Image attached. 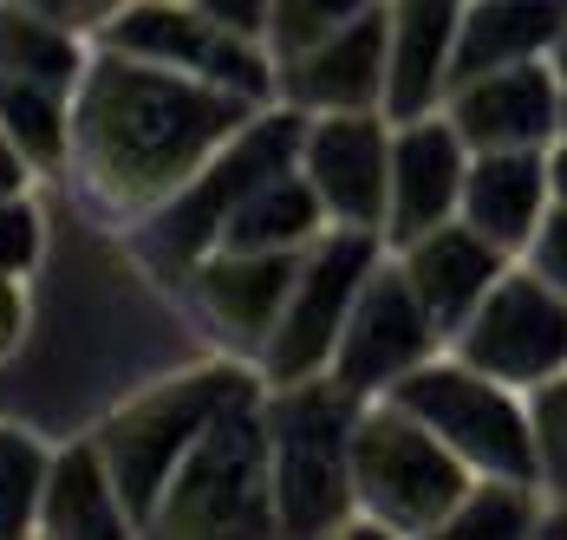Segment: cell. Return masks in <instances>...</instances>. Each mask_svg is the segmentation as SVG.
<instances>
[{"label":"cell","mask_w":567,"mask_h":540,"mask_svg":"<svg viewBox=\"0 0 567 540\" xmlns=\"http://www.w3.org/2000/svg\"><path fill=\"white\" fill-rule=\"evenodd\" d=\"M255 111H261L255 98L223 92L196 72L117 53V46H92V65L72 92V163L65 169L99 216L144 221Z\"/></svg>","instance_id":"1"},{"label":"cell","mask_w":567,"mask_h":540,"mask_svg":"<svg viewBox=\"0 0 567 540\" xmlns=\"http://www.w3.org/2000/svg\"><path fill=\"white\" fill-rule=\"evenodd\" d=\"M261 391H268L261 365L216 359V365H196V372H183V378L131 397L124 411H112V417L99 424V449H105V469H112L131 528H151V515H157L171 476L183 469V456L196 449V436L209 430L228 404H248V397H261Z\"/></svg>","instance_id":"2"},{"label":"cell","mask_w":567,"mask_h":540,"mask_svg":"<svg viewBox=\"0 0 567 540\" xmlns=\"http://www.w3.org/2000/svg\"><path fill=\"white\" fill-rule=\"evenodd\" d=\"M268 456H275V521L281 534H340L359 515L352 501V430L359 397L333 372L268 384Z\"/></svg>","instance_id":"3"},{"label":"cell","mask_w":567,"mask_h":540,"mask_svg":"<svg viewBox=\"0 0 567 540\" xmlns=\"http://www.w3.org/2000/svg\"><path fill=\"white\" fill-rule=\"evenodd\" d=\"M300 131H307V111L261 105L176 196H164L151 216L137 221V255L157 273H183V280H189V268L223 241L228 216H235L268 176H281V169L300 163Z\"/></svg>","instance_id":"4"},{"label":"cell","mask_w":567,"mask_h":540,"mask_svg":"<svg viewBox=\"0 0 567 540\" xmlns=\"http://www.w3.org/2000/svg\"><path fill=\"white\" fill-rule=\"evenodd\" d=\"M476 469L456 456L431 424L398 411L392 397H372L352 430V501L385 534H444Z\"/></svg>","instance_id":"5"},{"label":"cell","mask_w":567,"mask_h":540,"mask_svg":"<svg viewBox=\"0 0 567 540\" xmlns=\"http://www.w3.org/2000/svg\"><path fill=\"white\" fill-rule=\"evenodd\" d=\"M268 397V391H261ZM261 397L228 404L171 476L144 534H281L275 521V456Z\"/></svg>","instance_id":"6"},{"label":"cell","mask_w":567,"mask_h":540,"mask_svg":"<svg viewBox=\"0 0 567 540\" xmlns=\"http://www.w3.org/2000/svg\"><path fill=\"white\" fill-rule=\"evenodd\" d=\"M509 391L515 384L489 378V372H476V365H463V359H424V365L404 372L385 397H392L398 411H411L417 424H431L476 476L542 482L528 404H515Z\"/></svg>","instance_id":"7"},{"label":"cell","mask_w":567,"mask_h":540,"mask_svg":"<svg viewBox=\"0 0 567 540\" xmlns=\"http://www.w3.org/2000/svg\"><path fill=\"white\" fill-rule=\"evenodd\" d=\"M385 261V235L379 228H346L333 221L307 255H300V273H293V293L281 307V325L268 332L261 345V378L268 384H293L313 378L333 365V345H340V325L365 287V273Z\"/></svg>","instance_id":"8"},{"label":"cell","mask_w":567,"mask_h":540,"mask_svg":"<svg viewBox=\"0 0 567 540\" xmlns=\"http://www.w3.org/2000/svg\"><path fill=\"white\" fill-rule=\"evenodd\" d=\"M99 46L157 59V65L196 72V79H209L223 92H241L255 105H275V53H268V40H248L223 20H209L196 0H131L124 13H112L99 27Z\"/></svg>","instance_id":"9"},{"label":"cell","mask_w":567,"mask_h":540,"mask_svg":"<svg viewBox=\"0 0 567 540\" xmlns=\"http://www.w3.org/2000/svg\"><path fill=\"white\" fill-rule=\"evenodd\" d=\"M456 359L503 384H548L567 372V293L535 268H503V280L456 325Z\"/></svg>","instance_id":"10"},{"label":"cell","mask_w":567,"mask_h":540,"mask_svg":"<svg viewBox=\"0 0 567 540\" xmlns=\"http://www.w3.org/2000/svg\"><path fill=\"white\" fill-rule=\"evenodd\" d=\"M437 339H444V332H437L431 313L417 307V293H411V280L398 273V261H379V268L365 273L352 313H346L327 372H333L359 404H372V397H385L404 372H417L424 359H437Z\"/></svg>","instance_id":"11"},{"label":"cell","mask_w":567,"mask_h":540,"mask_svg":"<svg viewBox=\"0 0 567 540\" xmlns=\"http://www.w3.org/2000/svg\"><path fill=\"white\" fill-rule=\"evenodd\" d=\"M300 169L327 216L346 228H379L392 209V117L385 111H320L300 131Z\"/></svg>","instance_id":"12"},{"label":"cell","mask_w":567,"mask_h":540,"mask_svg":"<svg viewBox=\"0 0 567 540\" xmlns=\"http://www.w3.org/2000/svg\"><path fill=\"white\" fill-rule=\"evenodd\" d=\"M385 72H392V13L385 0L346 20L340 33L313 40L307 53L275 59V105L307 117L320 111H385Z\"/></svg>","instance_id":"13"},{"label":"cell","mask_w":567,"mask_h":540,"mask_svg":"<svg viewBox=\"0 0 567 540\" xmlns=\"http://www.w3.org/2000/svg\"><path fill=\"white\" fill-rule=\"evenodd\" d=\"M444 117L470 150H542L561 131V72L515 59L444 92Z\"/></svg>","instance_id":"14"},{"label":"cell","mask_w":567,"mask_h":540,"mask_svg":"<svg viewBox=\"0 0 567 540\" xmlns=\"http://www.w3.org/2000/svg\"><path fill=\"white\" fill-rule=\"evenodd\" d=\"M300 255H307V248H268V255H248V248H209V255L189 268V293H196V307L209 313V325L223 332L235 352L261 359L268 332L281 325L287 293H293Z\"/></svg>","instance_id":"15"},{"label":"cell","mask_w":567,"mask_h":540,"mask_svg":"<svg viewBox=\"0 0 567 540\" xmlns=\"http://www.w3.org/2000/svg\"><path fill=\"white\" fill-rule=\"evenodd\" d=\"M463 176H470V144L456 137L451 117L424 111L392 124V209H385V248L417 241L424 228L451 221L463 209Z\"/></svg>","instance_id":"16"},{"label":"cell","mask_w":567,"mask_h":540,"mask_svg":"<svg viewBox=\"0 0 567 540\" xmlns=\"http://www.w3.org/2000/svg\"><path fill=\"white\" fill-rule=\"evenodd\" d=\"M392 255H398V273H404L411 293H417V307L431 313L437 332H451V339H456V325L476 313V300L503 280V248L483 241L463 216L424 228L417 241H404Z\"/></svg>","instance_id":"17"},{"label":"cell","mask_w":567,"mask_h":540,"mask_svg":"<svg viewBox=\"0 0 567 540\" xmlns=\"http://www.w3.org/2000/svg\"><path fill=\"white\" fill-rule=\"evenodd\" d=\"M392 13V72H385V117H424L444 111L451 92V53L463 0H385Z\"/></svg>","instance_id":"18"},{"label":"cell","mask_w":567,"mask_h":540,"mask_svg":"<svg viewBox=\"0 0 567 540\" xmlns=\"http://www.w3.org/2000/svg\"><path fill=\"white\" fill-rule=\"evenodd\" d=\"M548 157L542 150H476L470 176H463V221L496 241L503 255L528 248L535 228L548 216Z\"/></svg>","instance_id":"19"},{"label":"cell","mask_w":567,"mask_h":540,"mask_svg":"<svg viewBox=\"0 0 567 540\" xmlns=\"http://www.w3.org/2000/svg\"><path fill=\"white\" fill-rule=\"evenodd\" d=\"M567 33V0H463L451 85L515 59H548Z\"/></svg>","instance_id":"20"},{"label":"cell","mask_w":567,"mask_h":540,"mask_svg":"<svg viewBox=\"0 0 567 540\" xmlns=\"http://www.w3.org/2000/svg\"><path fill=\"white\" fill-rule=\"evenodd\" d=\"M33 534H53V540H105V534H137L124 501H117V482L105 469V449L99 436H79L53 449L47 463V488H40V521Z\"/></svg>","instance_id":"21"},{"label":"cell","mask_w":567,"mask_h":540,"mask_svg":"<svg viewBox=\"0 0 567 540\" xmlns=\"http://www.w3.org/2000/svg\"><path fill=\"white\" fill-rule=\"evenodd\" d=\"M92 33L53 20L27 0H0V72L7 79H33V85H53V92H79L85 65H92Z\"/></svg>","instance_id":"22"},{"label":"cell","mask_w":567,"mask_h":540,"mask_svg":"<svg viewBox=\"0 0 567 540\" xmlns=\"http://www.w3.org/2000/svg\"><path fill=\"white\" fill-rule=\"evenodd\" d=\"M327 228H333V216H327L320 189H313L307 169L293 163L281 176H268V183L228 216L216 248H248V255H268V248H313Z\"/></svg>","instance_id":"23"},{"label":"cell","mask_w":567,"mask_h":540,"mask_svg":"<svg viewBox=\"0 0 567 540\" xmlns=\"http://www.w3.org/2000/svg\"><path fill=\"white\" fill-rule=\"evenodd\" d=\"M0 131L33 163V176H59L72 163V92L0 72Z\"/></svg>","instance_id":"24"},{"label":"cell","mask_w":567,"mask_h":540,"mask_svg":"<svg viewBox=\"0 0 567 540\" xmlns=\"http://www.w3.org/2000/svg\"><path fill=\"white\" fill-rule=\"evenodd\" d=\"M542 482H515V476H476L470 495H463V508L451 515V528L444 534H542Z\"/></svg>","instance_id":"25"},{"label":"cell","mask_w":567,"mask_h":540,"mask_svg":"<svg viewBox=\"0 0 567 540\" xmlns=\"http://www.w3.org/2000/svg\"><path fill=\"white\" fill-rule=\"evenodd\" d=\"M47 449L33 443L27 430L0 424V540L33 534L40 521V488H47Z\"/></svg>","instance_id":"26"},{"label":"cell","mask_w":567,"mask_h":540,"mask_svg":"<svg viewBox=\"0 0 567 540\" xmlns=\"http://www.w3.org/2000/svg\"><path fill=\"white\" fill-rule=\"evenodd\" d=\"M365 7H379V0H275V20H268V53H275V59L307 53L313 40L340 33L346 20H359Z\"/></svg>","instance_id":"27"},{"label":"cell","mask_w":567,"mask_h":540,"mask_svg":"<svg viewBox=\"0 0 567 540\" xmlns=\"http://www.w3.org/2000/svg\"><path fill=\"white\" fill-rule=\"evenodd\" d=\"M528 424H535V463H542V488L567 501V372L535 384L528 397Z\"/></svg>","instance_id":"28"},{"label":"cell","mask_w":567,"mask_h":540,"mask_svg":"<svg viewBox=\"0 0 567 540\" xmlns=\"http://www.w3.org/2000/svg\"><path fill=\"white\" fill-rule=\"evenodd\" d=\"M40 248H47V221L33 209V196L20 189V196H0V273H33L40 261Z\"/></svg>","instance_id":"29"},{"label":"cell","mask_w":567,"mask_h":540,"mask_svg":"<svg viewBox=\"0 0 567 540\" xmlns=\"http://www.w3.org/2000/svg\"><path fill=\"white\" fill-rule=\"evenodd\" d=\"M528 261H535V273H542L548 287L567 293V202H548V216H542L535 241H528Z\"/></svg>","instance_id":"30"},{"label":"cell","mask_w":567,"mask_h":540,"mask_svg":"<svg viewBox=\"0 0 567 540\" xmlns=\"http://www.w3.org/2000/svg\"><path fill=\"white\" fill-rule=\"evenodd\" d=\"M209 20H223L248 40H268V20H275V0H196Z\"/></svg>","instance_id":"31"},{"label":"cell","mask_w":567,"mask_h":540,"mask_svg":"<svg viewBox=\"0 0 567 540\" xmlns=\"http://www.w3.org/2000/svg\"><path fill=\"white\" fill-rule=\"evenodd\" d=\"M27 339V287L20 273H0V359Z\"/></svg>","instance_id":"32"},{"label":"cell","mask_w":567,"mask_h":540,"mask_svg":"<svg viewBox=\"0 0 567 540\" xmlns=\"http://www.w3.org/2000/svg\"><path fill=\"white\" fill-rule=\"evenodd\" d=\"M27 183H33V163L20 157V150H13V137L0 131V196H20Z\"/></svg>","instance_id":"33"},{"label":"cell","mask_w":567,"mask_h":540,"mask_svg":"<svg viewBox=\"0 0 567 540\" xmlns=\"http://www.w3.org/2000/svg\"><path fill=\"white\" fill-rule=\"evenodd\" d=\"M124 7H131V0H79V27L99 40V27H105L112 13H124Z\"/></svg>","instance_id":"34"},{"label":"cell","mask_w":567,"mask_h":540,"mask_svg":"<svg viewBox=\"0 0 567 540\" xmlns=\"http://www.w3.org/2000/svg\"><path fill=\"white\" fill-rule=\"evenodd\" d=\"M548 189H555V202H567V137L555 144V157H548Z\"/></svg>","instance_id":"35"},{"label":"cell","mask_w":567,"mask_h":540,"mask_svg":"<svg viewBox=\"0 0 567 540\" xmlns=\"http://www.w3.org/2000/svg\"><path fill=\"white\" fill-rule=\"evenodd\" d=\"M555 59H561V124H567V33H561V46H555Z\"/></svg>","instance_id":"36"}]
</instances>
